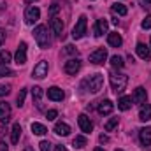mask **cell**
Returning <instances> with one entry per match:
<instances>
[{"label":"cell","mask_w":151,"mask_h":151,"mask_svg":"<svg viewBox=\"0 0 151 151\" xmlns=\"http://www.w3.org/2000/svg\"><path fill=\"white\" fill-rule=\"evenodd\" d=\"M83 86H86V90L90 93H99L104 86V76L102 74H91L88 79H84Z\"/></svg>","instance_id":"obj_1"},{"label":"cell","mask_w":151,"mask_h":151,"mask_svg":"<svg viewBox=\"0 0 151 151\" xmlns=\"http://www.w3.org/2000/svg\"><path fill=\"white\" fill-rule=\"evenodd\" d=\"M34 37L37 40L39 47H42V49H46L47 46H49V35H47V28L44 27V25H39L34 28Z\"/></svg>","instance_id":"obj_2"},{"label":"cell","mask_w":151,"mask_h":151,"mask_svg":"<svg viewBox=\"0 0 151 151\" xmlns=\"http://www.w3.org/2000/svg\"><path fill=\"white\" fill-rule=\"evenodd\" d=\"M109 83H111V88H113L116 93H121V91L127 88L128 76H125V74H113V76H111V79H109Z\"/></svg>","instance_id":"obj_3"},{"label":"cell","mask_w":151,"mask_h":151,"mask_svg":"<svg viewBox=\"0 0 151 151\" xmlns=\"http://www.w3.org/2000/svg\"><path fill=\"white\" fill-rule=\"evenodd\" d=\"M86 25H88V21H86V16L83 14V16H79V19H77V23H76V27L72 28V37L77 40V39L84 37V34H86Z\"/></svg>","instance_id":"obj_4"},{"label":"cell","mask_w":151,"mask_h":151,"mask_svg":"<svg viewBox=\"0 0 151 151\" xmlns=\"http://www.w3.org/2000/svg\"><path fill=\"white\" fill-rule=\"evenodd\" d=\"M39 18H40V11H39V7H35V5L27 7V11H25V21H27V25H34V23H37Z\"/></svg>","instance_id":"obj_5"},{"label":"cell","mask_w":151,"mask_h":151,"mask_svg":"<svg viewBox=\"0 0 151 151\" xmlns=\"http://www.w3.org/2000/svg\"><path fill=\"white\" fill-rule=\"evenodd\" d=\"M106 58H107V49H106V47H99V49H95V51L90 55V62L95 63V65L104 63Z\"/></svg>","instance_id":"obj_6"},{"label":"cell","mask_w":151,"mask_h":151,"mask_svg":"<svg viewBox=\"0 0 151 151\" xmlns=\"http://www.w3.org/2000/svg\"><path fill=\"white\" fill-rule=\"evenodd\" d=\"M47 62H44V60H40L37 65L34 67V70H32V76L35 77V79H42V77H46L47 76Z\"/></svg>","instance_id":"obj_7"},{"label":"cell","mask_w":151,"mask_h":151,"mask_svg":"<svg viewBox=\"0 0 151 151\" xmlns=\"http://www.w3.org/2000/svg\"><path fill=\"white\" fill-rule=\"evenodd\" d=\"M79 69H81V60H77V58H72V60L65 62V65H63V70L70 76H76L79 72Z\"/></svg>","instance_id":"obj_8"},{"label":"cell","mask_w":151,"mask_h":151,"mask_svg":"<svg viewBox=\"0 0 151 151\" xmlns=\"http://www.w3.org/2000/svg\"><path fill=\"white\" fill-rule=\"evenodd\" d=\"M63 97H65V93H63L62 88H58V86H51V88H47V99H49V100L62 102Z\"/></svg>","instance_id":"obj_9"},{"label":"cell","mask_w":151,"mask_h":151,"mask_svg":"<svg viewBox=\"0 0 151 151\" xmlns=\"http://www.w3.org/2000/svg\"><path fill=\"white\" fill-rule=\"evenodd\" d=\"M77 123H79V128H81L84 134H90V132L93 130V123L90 121V118H88L86 114H79V118H77Z\"/></svg>","instance_id":"obj_10"},{"label":"cell","mask_w":151,"mask_h":151,"mask_svg":"<svg viewBox=\"0 0 151 151\" xmlns=\"http://www.w3.org/2000/svg\"><path fill=\"white\" fill-rule=\"evenodd\" d=\"M16 63L25 65L27 63V42H19L18 51H16Z\"/></svg>","instance_id":"obj_11"},{"label":"cell","mask_w":151,"mask_h":151,"mask_svg":"<svg viewBox=\"0 0 151 151\" xmlns=\"http://www.w3.org/2000/svg\"><path fill=\"white\" fill-rule=\"evenodd\" d=\"M107 27H109L107 19H97V23H95V27H93V34H95V37H102V35L107 32Z\"/></svg>","instance_id":"obj_12"},{"label":"cell","mask_w":151,"mask_h":151,"mask_svg":"<svg viewBox=\"0 0 151 151\" xmlns=\"http://www.w3.org/2000/svg\"><path fill=\"white\" fill-rule=\"evenodd\" d=\"M139 139H141V144H142L144 148H150L151 146V128L150 127L139 130Z\"/></svg>","instance_id":"obj_13"},{"label":"cell","mask_w":151,"mask_h":151,"mask_svg":"<svg viewBox=\"0 0 151 151\" xmlns=\"http://www.w3.org/2000/svg\"><path fill=\"white\" fill-rule=\"evenodd\" d=\"M11 119V106L5 100H0V121L7 123Z\"/></svg>","instance_id":"obj_14"},{"label":"cell","mask_w":151,"mask_h":151,"mask_svg":"<svg viewBox=\"0 0 151 151\" xmlns=\"http://www.w3.org/2000/svg\"><path fill=\"white\" fill-rule=\"evenodd\" d=\"M134 104H144L146 102V90L142 86H137L135 91H134V97H132Z\"/></svg>","instance_id":"obj_15"},{"label":"cell","mask_w":151,"mask_h":151,"mask_svg":"<svg viewBox=\"0 0 151 151\" xmlns=\"http://www.w3.org/2000/svg\"><path fill=\"white\" fill-rule=\"evenodd\" d=\"M135 51H137L139 58H142V60H148V58H151V49L146 46V44H142V42H139V44L135 46Z\"/></svg>","instance_id":"obj_16"},{"label":"cell","mask_w":151,"mask_h":151,"mask_svg":"<svg viewBox=\"0 0 151 151\" xmlns=\"http://www.w3.org/2000/svg\"><path fill=\"white\" fill-rule=\"evenodd\" d=\"M55 134H56V135H62V137H67V135L70 134V127H69L67 123H63V121H58V123L55 125Z\"/></svg>","instance_id":"obj_17"},{"label":"cell","mask_w":151,"mask_h":151,"mask_svg":"<svg viewBox=\"0 0 151 151\" xmlns=\"http://www.w3.org/2000/svg\"><path fill=\"white\" fill-rule=\"evenodd\" d=\"M51 28H53V32L60 37L62 35V32H63V23H62V18H56V16H53L51 18Z\"/></svg>","instance_id":"obj_18"},{"label":"cell","mask_w":151,"mask_h":151,"mask_svg":"<svg viewBox=\"0 0 151 151\" xmlns=\"http://www.w3.org/2000/svg\"><path fill=\"white\" fill-rule=\"evenodd\" d=\"M114 109V104L111 100H102L100 104H99V113L102 114V116H106V114H111Z\"/></svg>","instance_id":"obj_19"},{"label":"cell","mask_w":151,"mask_h":151,"mask_svg":"<svg viewBox=\"0 0 151 151\" xmlns=\"http://www.w3.org/2000/svg\"><path fill=\"white\" fill-rule=\"evenodd\" d=\"M107 42H109V46H113V47H119V46L123 44V39H121V35H119L118 32H111V34L107 35Z\"/></svg>","instance_id":"obj_20"},{"label":"cell","mask_w":151,"mask_h":151,"mask_svg":"<svg viewBox=\"0 0 151 151\" xmlns=\"http://www.w3.org/2000/svg\"><path fill=\"white\" fill-rule=\"evenodd\" d=\"M132 106H134L132 97H121V99L118 100V109H119V111H128Z\"/></svg>","instance_id":"obj_21"},{"label":"cell","mask_w":151,"mask_h":151,"mask_svg":"<svg viewBox=\"0 0 151 151\" xmlns=\"http://www.w3.org/2000/svg\"><path fill=\"white\" fill-rule=\"evenodd\" d=\"M19 137H21V125L19 123H14L12 125V130H11V142L12 144H18L19 142Z\"/></svg>","instance_id":"obj_22"},{"label":"cell","mask_w":151,"mask_h":151,"mask_svg":"<svg viewBox=\"0 0 151 151\" xmlns=\"http://www.w3.org/2000/svg\"><path fill=\"white\" fill-rule=\"evenodd\" d=\"M42 95H44V91H42V88H40V86H34V88H32V99H34V104H35L37 107H40Z\"/></svg>","instance_id":"obj_23"},{"label":"cell","mask_w":151,"mask_h":151,"mask_svg":"<svg viewBox=\"0 0 151 151\" xmlns=\"http://www.w3.org/2000/svg\"><path fill=\"white\" fill-rule=\"evenodd\" d=\"M139 119L141 121H150L151 119V106L150 104H144L139 111Z\"/></svg>","instance_id":"obj_24"},{"label":"cell","mask_w":151,"mask_h":151,"mask_svg":"<svg viewBox=\"0 0 151 151\" xmlns=\"http://www.w3.org/2000/svg\"><path fill=\"white\" fill-rule=\"evenodd\" d=\"M113 12H116L118 16H127V12H128V9H127V5H123V4H114L113 5Z\"/></svg>","instance_id":"obj_25"},{"label":"cell","mask_w":151,"mask_h":151,"mask_svg":"<svg viewBox=\"0 0 151 151\" xmlns=\"http://www.w3.org/2000/svg\"><path fill=\"white\" fill-rule=\"evenodd\" d=\"M111 65H113L114 69H123L125 62H123V58H121L119 55H113V56H111Z\"/></svg>","instance_id":"obj_26"},{"label":"cell","mask_w":151,"mask_h":151,"mask_svg":"<svg viewBox=\"0 0 151 151\" xmlns=\"http://www.w3.org/2000/svg\"><path fill=\"white\" fill-rule=\"evenodd\" d=\"M32 132L35 135H44V134H47V128L40 123H32Z\"/></svg>","instance_id":"obj_27"},{"label":"cell","mask_w":151,"mask_h":151,"mask_svg":"<svg viewBox=\"0 0 151 151\" xmlns=\"http://www.w3.org/2000/svg\"><path fill=\"white\" fill-rule=\"evenodd\" d=\"M74 148H77V150H81V148H84L86 146V137L84 135H76V139H74Z\"/></svg>","instance_id":"obj_28"},{"label":"cell","mask_w":151,"mask_h":151,"mask_svg":"<svg viewBox=\"0 0 151 151\" xmlns=\"http://www.w3.org/2000/svg\"><path fill=\"white\" fill-rule=\"evenodd\" d=\"M118 127V118H111L106 125H104V128H106V132H113L114 128Z\"/></svg>","instance_id":"obj_29"},{"label":"cell","mask_w":151,"mask_h":151,"mask_svg":"<svg viewBox=\"0 0 151 151\" xmlns=\"http://www.w3.org/2000/svg\"><path fill=\"white\" fill-rule=\"evenodd\" d=\"M11 58H12V56H11L9 51H0V63H2V65H7V63L11 62Z\"/></svg>","instance_id":"obj_30"},{"label":"cell","mask_w":151,"mask_h":151,"mask_svg":"<svg viewBox=\"0 0 151 151\" xmlns=\"http://www.w3.org/2000/svg\"><path fill=\"white\" fill-rule=\"evenodd\" d=\"M25 97H27V88L19 90V93H18V99H16V102H18V107H21V106L25 104Z\"/></svg>","instance_id":"obj_31"},{"label":"cell","mask_w":151,"mask_h":151,"mask_svg":"<svg viewBox=\"0 0 151 151\" xmlns=\"http://www.w3.org/2000/svg\"><path fill=\"white\" fill-rule=\"evenodd\" d=\"M12 74H14V72H12V70H11L7 65H2V63H0V77H5V76H12Z\"/></svg>","instance_id":"obj_32"},{"label":"cell","mask_w":151,"mask_h":151,"mask_svg":"<svg viewBox=\"0 0 151 151\" xmlns=\"http://www.w3.org/2000/svg\"><path fill=\"white\" fill-rule=\"evenodd\" d=\"M11 93V86L9 84H0V97H5Z\"/></svg>","instance_id":"obj_33"},{"label":"cell","mask_w":151,"mask_h":151,"mask_svg":"<svg viewBox=\"0 0 151 151\" xmlns=\"http://www.w3.org/2000/svg\"><path fill=\"white\" fill-rule=\"evenodd\" d=\"M141 27H142L144 30H148V28H151V14H150V16H146V18L142 19V23H141Z\"/></svg>","instance_id":"obj_34"},{"label":"cell","mask_w":151,"mask_h":151,"mask_svg":"<svg viewBox=\"0 0 151 151\" xmlns=\"http://www.w3.org/2000/svg\"><path fill=\"white\" fill-rule=\"evenodd\" d=\"M39 148H40V151H51V142L49 141H42L39 144Z\"/></svg>","instance_id":"obj_35"},{"label":"cell","mask_w":151,"mask_h":151,"mask_svg":"<svg viewBox=\"0 0 151 151\" xmlns=\"http://www.w3.org/2000/svg\"><path fill=\"white\" fill-rule=\"evenodd\" d=\"M56 116H58V113H56L55 109H51V111H47V113H46V118H47L49 121H53V119H55Z\"/></svg>","instance_id":"obj_36"},{"label":"cell","mask_w":151,"mask_h":151,"mask_svg":"<svg viewBox=\"0 0 151 151\" xmlns=\"http://www.w3.org/2000/svg\"><path fill=\"white\" fill-rule=\"evenodd\" d=\"M65 51H67L69 55H74V53H77V49H76V46H72V44H69V46H65Z\"/></svg>","instance_id":"obj_37"},{"label":"cell","mask_w":151,"mask_h":151,"mask_svg":"<svg viewBox=\"0 0 151 151\" xmlns=\"http://www.w3.org/2000/svg\"><path fill=\"white\" fill-rule=\"evenodd\" d=\"M58 9H60V7H58V4H53V5H51V9H49V14H51V16H55V14L58 12Z\"/></svg>","instance_id":"obj_38"},{"label":"cell","mask_w":151,"mask_h":151,"mask_svg":"<svg viewBox=\"0 0 151 151\" xmlns=\"http://www.w3.org/2000/svg\"><path fill=\"white\" fill-rule=\"evenodd\" d=\"M4 40H5V30H4V28H0V46L4 44Z\"/></svg>","instance_id":"obj_39"},{"label":"cell","mask_w":151,"mask_h":151,"mask_svg":"<svg viewBox=\"0 0 151 151\" xmlns=\"http://www.w3.org/2000/svg\"><path fill=\"white\" fill-rule=\"evenodd\" d=\"M0 151H9V148H7V144H5L4 141H0Z\"/></svg>","instance_id":"obj_40"},{"label":"cell","mask_w":151,"mask_h":151,"mask_svg":"<svg viewBox=\"0 0 151 151\" xmlns=\"http://www.w3.org/2000/svg\"><path fill=\"white\" fill-rule=\"evenodd\" d=\"M99 139H100V142H107V141H109V137H107V135H104V134H102Z\"/></svg>","instance_id":"obj_41"},{"label":"cell","mask_w":151,"mask_h":151,"mask_svg":"<svg viewBox=\"0 0 151 151\" xmlns=\"http://www.w3.org/2000/svg\"><path fill=\"white\" fill-rule=\"evenodd\" d=\"M5 132H7V130H5V127H4V125H0V139H2V135H4Z\"/></svg>","instance_id":"obj_42"},{"label":"cell","mask_w":151,"mask_h":151,"mask_svg":"<svg viewBox=\"0 0 151 151\" xmlns=\"http://www.w3.org/2000/svg\"><path fill=\"white\" fill-rule=\"evenodd\" d=\"M55 151H67L65 146H55Z\"/></svg>","instance_id":"obj_43"},{"label":"cell","mask_w":151,"mask_h":151,"mask_svg":"<svg viewBox=\"0 0 151 151\" xmlns=\"http://www.w3.org/2000/svg\"><path fill=\"white\" fill-rule=\"evenodd\" d=\"M93 151H104V150H102V148H95Z\"/></svg>","instance_id":"obj_44"},{"label":"cell","mask_w":151,"mask_h":151,"mask_svg":"<svg viewBox=\"0 0 151 151\" xmlns=\"http://www.w3.org/2000/svg\"><path fill=\"white\" fill-rule=\"evenodd\" d=\"M146 2H148V4H151V0H146Z\"/></svg>","instance_id":"obj_45"},{"label":"cell","mask_w":151,"mask_h":151,"mask_svg":"<svg viewBox=\"0 0 151 151\" xmlns=\"http://www.w3.org/2000/svg\"><path fill=\"white\" fill-rule=\"evenodd\" d=\"M116 151H123V150H116Z\"/></svg>","instance_id":"obj_46"},{"label":"cell","mask_w":151,"mask_h":151,"mask_svg":"<svg viewBox=\"0 0 151 151\" xmlns=\"http://www.w3.org/2000/svg\"><path fill=\"white\" fill-rule=\"evenodd\" d=\"M28 2H34V0H28Z\"/></svg>","instance_id":"obj_47"},{"label":"cell","mask_w":151,"mask_h":151,"mask_svg":"<svg viewBox=\"0 0 151 151\" xmlns=\"http://www.w3.org/2000/svg\"><path fill=\"white\" fill-rule=\"evenodd\" d=\"M150 42H151V40H150Z\"/></svg>","instance_id":"obj_48"}]
</instances>
